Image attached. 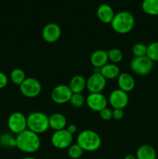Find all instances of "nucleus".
Segmentation results:
<instances>
[{
	"mask_svg": "<svg viewBox=\"0 0 158 159\" xmlns=\"http://www.w3.org/2000/svg\"><path fill=\"white\" fill-rule=\"evenodd\" d=\"M0 144L5 148L16 147V138L9 134H2L0 135Z\"/></svg>",
	"mask_w": 158,
	"mask_h": 159,
	"instance_id": "nucleus-24",
	"label": "nucleus"
},
{
	"mask_svg": "<svg viewBox=\"0 0 158 159\" xmlns=\"http://www.w3.org/2000/svg\"><path fill=\"white\" fill-rule=\"evenodd\" d=\"M147 46L144 43H137L135 45H133L132 48V52L135 57H143L147 56Z\"/></svg>",
	"mask_w": 158,
	"mask_h": 159,
	"instance_id": "nucleus-28",
	"label": "nucleus"
},
{
	"mask_svg": "<svg viewBox=\"0 0 158 159\" xmlns=\"http://www.w3.org/2000/svg\"><path fill=\"white\" fill-rule=\"evenodd\" d=\"M61 36V29L57 23H50L44 26L42 30V37L47 43H55Z\"/></svg>",
	"mask_w": 158,
	"mask_h": 159,
	"instance_id": "nucleus-13",
	"label": "nucleus"
},
{
	"mask_svg": "<svg viewBox=\"0 0 158 159\" xmlns=\"http://www.w3.org/2000/svg\"><path fill=\"white\" fill-rule=\"evenodd\" d=\"M0 106H1V99H0Z\"/></svg>",
	"mask_w": 158,
	"mask_h": 159,
	"instance_id": "nucleus-35",
	"label": "nucleus"
},
{
	"mask_svg": "<svg viewBox=\"0 0 158 159\" xmlns=\"http://www.w3.org/2000/svg\"><path fill=\"white\" fill-rule=\"evenodd\" d=\"M84 150L76 143L72 144L68 148V156L72 159H78L83 155Z\"/></svg>",
	"mask_w": 158,
	"mask_h": 159,
	"instance_id": "nucleus-26",
	"label": "nucleus"
},
{
	"mask_svg": "<svg viewBox=\"0 0 158 159\" xmlns=\"http://www.w3.org/2000/svg\"><path fill=\"white\" fill-rule=\"evenodd\" d=\"M85 98L84 97L81 93H73L70 99V104L73 107L75 108H80L82 107L85 103Z\"/></svg>",
	"mask_w": 158,
	"mask_h": 159,
	"instance_id": "nucleus-27",
	"label": "nucleus"
},
{
	"mask_svg": "<svg viewBox=\"0 0 158 159\" xmlns=\"http://www.w3.org/2000/svg\"><path fill=\"white\" fill-rule=\"evenodd\" d=\"M86 80L80 75H74L71 78L69 83V87L73 93H81L86 88Z\"/></svg>",
	"mask_w": 158,
	"mask_h": 159,
	"instance_id": "nucleus-20",
	"label": "nucleus"
},
{
	"mask_svg": "<svg viewBox=\"0 0 158 159\" xmlns=\"http://www.w3.org/2000/svg\"><path fill=\"white\" fill-rule=\"evenodd\" d=\"M124 116L123 110L121 109H113L112 110V119L116 120H120Z\"/></svg>",
	"mask_w": 158,
	"mask_h": 159,
	"instance_id": "nucleus-30",
	"label": "nucleus"
},
{
	"mask_svg": "<svg viewBox=\"0 0 158 159\" xmlns=\"http://www.w3.org/2000/svg\"><path fill=\"white\" fill-rule=\"evenodd\" d=\"M110 24L115 32L125 34L133 30L135 26V18L133 14L128 11H120L115 14Z\"/></svg>",
	"mask_w": 158,
	"mask_h": 159,
	"instance_id": "nucleus-2",
	"label": "nucleus"
},
{
	"mask_svg": "<svg viewBox=\"0 0 158 159\" xmlns=\"http://www.w3.org/2000/svg\"><path fill=\"white\" fill-rule=\"evenodd\" d=\"M153 68V61L147 56L135 57L130 62V68L132 71L138 75H147L151 72Z\"/></svg>",
	"mask_w": 158,
	"mask_h": 159,
	"instance_id": "nucleus-6",
	"label": "nucleus"
},
{
	"mask_svg": "<svg viewBox=\"0 0 158 159\" xmlns=\"http://www.w3.org/2000/svg\"><path fill=\"white\" fill-rule=\"evenodd\" d=\"M117 82L119 89L127 93L133 90L136 85L133 76L127 72L120 73L119 77L117 78Z\"/></svg>",
	"mask_w": 158,
	"mask_h": 159,
	"instance_id": "nucleus-14",
	"label": "nucleus"
},
{
	"mask_svg": "<svg viewBox=\"0 0 158 159\" xmlns=\"http://www.w3.org/2000/svg\"><path fill=\"white\" fill-rule=\"evenodd\" d=\"M20 91L25 97L35 98L41 93L42 85L35 78H26L20 85Z\"/></svg>",
	"mask_w": 158,
	"mask_h": 159,
	"instance_id": "nucleus-7",
	"label": "nucleus"
},
{
	"mask_svg": "<svg viewBox=\"0 0 158 159\" xmlns=\"http://www.w3.org/2000/svg\"><path fill=\"white\" fill-rule=\"evenodd\" d=\"M108 99L102 93H90L85 99V103L90 110L95 112H100L106 108Z\"/></svg>",
	"mask_w": 158,
	"mask_h": 159,
	"instance_id": "nucleus-10",
	"label": "nucleus"
},
{
	"mask_svg": "<svg viewBox=\"0 0 158 159\" xmlns=\"http://www.w3.org/2000/svg\"><path fill=\"white\" fill-rule=\"evenodd\" d=\"M16 148L25 153H34L39 150L41 141L39 134L26 129L15 137Z\"/></svg>",
	"mask_w": 158,
	"mask_h": 159,
	"instance_id": "nucleus-1",
	"label": "nucleus"
},
{
	"mask_svg": "<svg viewBox=\"0 0 158 159\" xmlns=\"http://www.w3.org/2000/svg\"><path fill=\"white\" fill-rule=\"evenodd\" d=\"M100 73L106 80H112L119 77L121 72L117 65L110 62L100 68Z\"/></svg>",
	"mask_w": 158,
	"mask_h": 159,
	"instance_id": "nucleus-18",
	"label": "nucleus"
},
{
	"mask_svg": "<svg viewBox=\"0 0 158 159\" xmlns=\"http://www.w3.org/2000/svg\"><path fill=\"white\" fill-rule=\"evenodd\" d=\"M22 159H37V158H33V157L28 156V157H25V158H23Z\"/></svg>",
	"mask_w": 158,
	"mask_h": 159,
	"instance_id": "nucleus-34",
	"label": "nucleus"
},
{
	"mask_svg": "<svg viewBox=\"0 0 158 159\" xmlns=\"http://www.w3.org/2000/svg\"><path fill=\"white\" fill-rule=\"evenodd\" d=\"M108 53V61H110L111 63L117 64L120 63L123 59V53L120 49L118 48H112V49L107 51Z\"/></svg>",
	"mask_w": 158,
	"mask_h": 159,
	"instance_id": "nucleus-23",
	"label": "nucleus"
},
{
	"mask_svg": "<svg viewBox=\"0 0 158 159\" xmlns=\"http://www.w3.org/2000/svg\"><path fill=\"white\" fill-rule=\"evenodd\" d=\"M136 159H156V152L150 144H143L136 150Z\"/></svg>",
	"mask_w": 158,
	"mask_h": 159,
	"instance_id": "nucleus-19",
	"label": "nucleus"
},
{
	"mask_svg": "<svg viewBox=\"0 0 158 159\" xmlns=\"http://www.w3.org/2000/svg\"><path fill=\"white\" fill-rule=\"evenodd\" d=\"M97 16L104 23H111L115 16L113 9L108 4H102L97 9Z\"/></svg>",
	"mask_w": 158,
	"mask_h": 159,
	"instance_id": "nucleus-16",
	"label": "nucleus"
},
{
	"mask_svg": "<svg viewBox=\"0 0 158 159\" xmlns=\"http://www.w3.org/2000/svg\"><path fill=\"white\" fill-rule=\"evenodd\" d=\"M142 9L148 15L158 16V0H143Z\"/></svg>",
	"mask_w": 158,
	"mask_h": 159,
	"instance_id": "nucleus-21",
	"label": "nucleus"
},
{
	"mask_svg": "<svg viewBox=\"0 0 158 159\" xmlns=\"http://www.w3.org/2000/svg\"><path fill=\"white\" fill-rule=\"evenodd\" d=\"M106 81L100 72H93L86 80V89L90 93H102L105 88Z\"/></svg>",
	"mask_w": 158,
	"mask_h": 159,
	"instance_id": "nucleus-11",
	"label": "nucleus"
},
{
	"mask_svg": "<svg viewBox=\"0 0 158 159\" xmlns=\"http://www.w3.org/2000/svg\"><path fill=\"white\" fill-rule=\"evenodd\" d=\"M124 159H136V155H133L132 154H129V155H126L125 156Z\"/></svg>",
	"mask_w": 158,
	"mask_h": 159,
	"instance_id": "nucleus-33",
	"label": "nucleus"
},
{
	"mask_svg": "<svg viewBox=\"0 0 158 159\" xmlns=\"http://www.w3.org/2000/svg\"><path fill=\"white\" fill-rule=\"evenodd\" d=\"M50 128L54 131L65 129L67 126V119L62 113H55L49 116Z\"/></svg>",
	"mask_w": 158,
	"mask_h": 159,
	"instance_id": "nucleus-17",
	"label": "nucleus"
},
{
	"mask_svg": "<svg viewBox=\"0 0 158 159\" xmlns=\"http://www.w3.org/2000/svg\"><path fill=\"white\" fill-rule=\"evenodd\" d=\"M108 101L113 109L123 110L129 103V95L120 89H117L110 93Z\"/></svg>",
	"mask_w": 158,
	"mask_h": 159,
	"instance_id": "nucleus-12",
	"label": "nucleus"
},
{
	"mask_svg": "<svg viewBox=\"0 0 158 159\" xmlns=\"http://www.w3.org/2000/svg\"><path fill=\"white\" fill-rule=\"evenodd\" d=\"M66 130H68L70 134H75L76 132H77V129L75 124H69V125H68V127H67Z\"/></svg>",
	"mask_w": 158,
	"mask_h": 159,
	"instance_id": "nucleus-32",
	"label": "nucleus"
},
{
	"mask_svg": "<svg viewBox=\"0 0 158 159\" xmlns=\"http://www.w3.org/2000/svg\"><path fill=\"white\" fill-rule=\"evenodd\" d=\"M51 144L57 149H66L72 144L73 134H70L66 128L54 131L51 136Z\"/></svg>",
	"mask_w": 158,
	"mask_h": 159,
	"instance_id": "nucleus-8",
	"label": "nucleus"
},
{
	"mask_svg": "<svg viewBox=\"0 0 158 159\" xmlns=\"http://www.w3.org/2000/svg\"><path fill=\"white\" fill-rule=\"evenodd\" d=\"M7 126L12 134L17 135L27 129V118L21 112H14L8 118Z\"/></svg>",
	"mask_w": 158,
	"mask_h": 159,
	"instance_id": "nucleus-5",
	"label": "nucleus"
},
{
	"mask_svg": "<svg viewBox=\"0 0 158 159\" xmlns=\"http://www.w3.org/2000/svg\"><path fill=\"white\" fill-rule=\"evenodd\" d=\"M99 114H100L101 118L105 121H108L112 119V110L108 109V107L101 110L99 112Z\"/></svg>",
	"mask_w": 158,
	"mask_h": 159,
	"instance_id": "nucleus-29",
	"label": "nucleus"
},
{
	"mask_svg": "<svg viewBox=\"0 0 158 159\" xmlns=\"http://www.w3.org/2000/svg\"><path fill=\"white\" fill-rule=\"evenodd\" d=\"M72 94L73 93L71 92L69 85L60 84L53 89L50 97L53 102H54L55 103L64 104L69 102Z\"/></svg>",
	"mask_w": 158,
	"mask_h": 159,
	"instance_id": "nucleus-9",
	"label": "nucleus"
},
{
	"mask_svg": "<svg viewBox=\"0 0 158 159\" xmlns=\"http://www.w3.org/2000/svg\"><path fill=\"white\" fill-rule=\"evenodd\" d=\"M147 56L152 61H158V41L153 42L147 46Z\"/></svg>",
	"mask_w": 158,
	"mask_h": 159,
	"instance_id": "nucleus-25",
	"label": "nucleus"
},
{
	"mask_svg": "<svg viewBox=\"0 0 158 159\" xmlns=\"http://www.w3.org/2000/svg\"><path fill=\"white\" fill-rule=\"evenodd\" d=\"M77 144L84 152H95L102 145V139L97 132L92 130H84L77 137Z\"/></svg>",
	"mask_w": 158,
	"mask_h": 159,
	"instance_id": "nucleus-3",
	"label": "nucleus"
},
{
	"mask_svg": "<svg viewBox=\"0 0 158 159\" xmlns=\"http://www.w3.org/2000/svg\"><path fill=\"white\" fill-rule=\"evenodd\" d=\"M90 62L94 68H101L108 63V53L104 50H96L90 57Z\"/></svg>",
	"mask_w": 158,
	"mask_h": 159,
	"instance_id": "nucleus-15",
	"label": "nucleus"
},
{
	"mask_svg": "<svg viewBox=\"0 0 158 159\" xmlns=\"http://www.w3.org/2000/svg\"><path fill=\"white\" fill-rule=\"evenodd\" d=\"M26 79L25 71L21 68H14L10 73V80L12 83L20 86Z\"/></svg>",
	"mask_w": 158,
	"mask_h": 159,
	"instance_id": "nucleus-22",
	"label": "nucleus"
},
{
	"mask_svg": "<svg viewBox=\"0 0 158 159\" xmlns=\"http://www.w3.org/2000/svg\"><path fill=\"white\" fill-rule=\"evenodd\" d=\"M26 118L27 129L37 134L45 133L50 128L49 117L42 112H33Z\"/></svg>",
	"mask_w": 158,
	"mask_h": 159,
	"instance_id": "nucleus-4",
	"label": "nucleus"
},
{
	"mask_svg": "<svg viewBox=\"0 0 158 159\" xmlns=\"http://www.w3.org/2000/svg\"><path fill=\"white\" fill-rule=\"evenodd\" d=\"M9 82V79L7 75L2 71H0V89L6 88V85H8Z\"/></svg>",
	"mask_w": 158,
	"mask_h": 159,
	"instance_id": "nucleus-31",
	"label": "nucleus"
}]
</instances>
